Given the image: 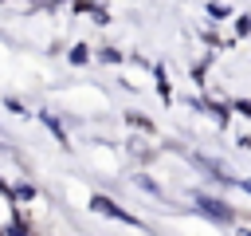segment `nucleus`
I'll list each match as a JSON object with an SVG mask.
<instances>
[]
</instances>
